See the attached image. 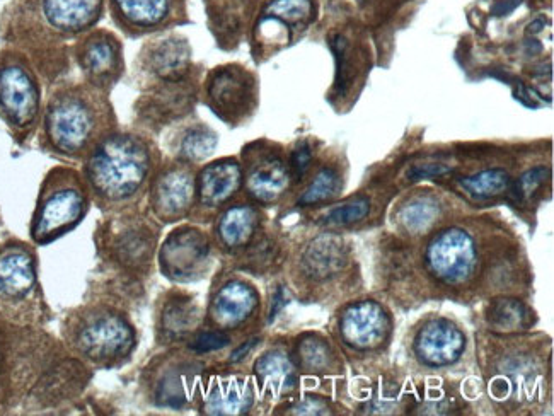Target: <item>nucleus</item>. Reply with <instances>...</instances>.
<instances>
[{
    "label": "nucleus",
    "instance_id": "11",
    "mask_svg": "<svg viewBox=\"0 0 554 416\" xmlns=\"http://www.w3.org/2000/svg\"><path fill=\"white\" fill-rule=\"evenodd\" d=\"M289 166L273 152L256 154L246 174L249 195L261 203L277 202L290 185Z\"/></svg>",
    "mask_w": 554,
    "mask_h": 416
},
{
    "label": "nucleus",
    "instance_id": "27",
    "mask_svg": "<svg viewBox=\"0 0 554 416\" xmlns=\"http://www.w3.org/2000/svg\"><path fill=\"white\" fill-rule=\"evenodd\" d=\"M198 311L188 299H174L162 314V328L171 336H183L197 324Z\"/></svg>",
    "mask_w": 554,
    "mask_h": 416
},
{
    "label": "nucleus",
    "instance_id": "30",
    "mask_svg": "<svg viewBox=\"0 0 554 416\" xmlns=\"http://www.w3.org/2000/svg\"><path fill=\"white\" fill-rule=\"evenodd\" d=\"M338 188H340L338 173L329 168L321 169L309 188L304 191L299 203L301 205H316V203L326 202L329 198L335 197Z\"/></svg>",
    "mask_w": 554,
    "mask_h": 416
},
{
    "label": "nucleus",
    "instance_id": "39",
    "mask_svg": "<svg viewBox=\"0 0 554 416\" xmlns=\"http://www.w3.org/2000/svg\"><path fill=\"white\" fill-rule=\"evenodd\" d=\"M294 413H297V415H324L328 411H326V405L323 401L311 398L302 401L301 405L295 406Z\"/></svg>",
    "mask_w": 554,
    "mask_h": 416
},
{
    "label": "nucleus",
    "instance_id": "37",
    "mask_svg": "<svg viewBox=\"0 0 554 416\" xmlns=\"http://www.w3.org/2000/svg\"><path fill=\"white\" fill-rule=\"evenodd\" d=\"M452 173L451 168L444 164H418L408 171L411 181L428 180V178H442L445 174Z\"/></svg>",
    "mask_w": 554,
    "mask_h": 416
},
{
    "label": "nucleus",
    "instance_id": "1",
    "mask_svg": "<svg viewBox=\"0 0 554 416\" xmlns=\"http://www.w3.org/2000/svg\"><path fill=\"white\" fill-rule=\"evenodd\" d=\"M151 157L142 140L111 135L99 142L87 164V178L99 197L118 202L132 197L144 185Z\"/></svg>",
    "mask_w": 554,
    "mask_h": 416
},
{
    "label": "nucleus",
    "instance_id": "20",
    "mask_svg": "<svg viewBox=\"0 0 554 416\" xmlns=\"http://www.w3.org/2000/svg\"><path fill=\"white\" fill-rule=\"evenodd\" d=\"M253 399L248 382L232 379L219 382L212 389L205 410L210 415H243L253 405Z\"/></svg>",
    "mask_w": 554,
    "mask_h": 416
},
{
    "label": "nucleus",
    "instance_id": "38",
    "mask_svg": "<svg viewBox=\"0 0 554 416\" xmlns=\"http://www.w3.org/2000/svg\"><path fill=\"white\" fill-rule=\"evenodd\" d=\"M312 154L309 145H301L299 149H295L292 154V173L301 178L302 174L306 173L309 164H311Z\"/></svg>",
    "mask_w": 554,
    "mask_h": 416
},
{
    "label": "nucleus",
    "instance_id": "21",
    "mask_svg": "<svg viewBox=\"0 0 554 416\" xmlns=\"http://www.w3.org/2000/svg\"><path fill=\"white\" fill-rule=\"evenodd\" d=\"M254 370L261 384L272 394L289 393L295 388V367L285 353H266L256 362Z\"/></svg>",
    "mask_w": 554,
    "mask_h": 416
},
{
    "label": "nucleus",
    "instance_id": "16",
    "mask_svg": "<svg viewBox=\"0 0 554 416\" xmlns=\"http://www.w3.org/2000/svg\"><path fill=\"white\" fill-rule=\"evenodd\" d=\"M258 306V294L251 285L231 282L215 295L212 318L222 328H236L253 314Z\"/></svg>",
    "mask_w": 554,
    "mask_h": 416
},
{
    "label": "nucleus",
    "instance_id": "19",
    "mask_svg": "<svg viewBox=\"0 0 554 416\" xmlns=\"http://www.w3.org/2000/svg\"><path fill=\"white\" fill-rule=\"evenodd\" d=\"M347 261V248L340 237L324 234L312 241L304 255L307 275L316 280H326L341 272Z\"/></svg>",
    "mask_w": 554,
    "mask_h": 416
},
{
    "label": "nucleus",
    "instance_id": "22",
    "mask_svg": "<svg viewBox=\"0 0 554 416\" xmlns=\"http://www.w3.org/2000/svg\"><path fill=\"white\" fill-rule=\"evenodd\" d=\"M256 226H258V215L254 212V208L246 205L229 208L219 222L220 239L229 248L244 246L253 237Z\"/></svg>",
    "mask_w": 554,
    "mask_h": 416
},
{
    "label": "nucleus",
    "instance_id": "17",
    "mask_svg": "<svg viewBox=\"0 0 554 416\" xmlns=\"http://www.w3.org/2000/svg\"><path fill=\"white\" fill-rule=\"evenodd\" d=\"M35 265L26 249L7 248L0 253V294L23 297L35 287Z\"/></svg>",
    "mask_w": 554,
    "mask_h": 416
},
{
    "label": "nucleus",
    "instance_id": "10",
    "mask_svg": "<svg viewBox=\"0 0 554 416\" xmlns=\"http://www.w3.org/2000/svg\"><path fill=\"white\" fill-rule=\"evenodd\" d=\"M464 347L466 338L462 331L447 319L430 321L415 340L418 359L432 367L454 364L464 352Z\"/></svg>",
    "mask_w": 554,
    "mask_h": 416
},
{
    "label": "nucleus",
    "instance_id": "40",
    "mask_svg": "<svg viewBox=\"0 0 554 416\" xmlns=\"http://www.w3.org/2000/svg\"><path fill=\"white\" fill-rule=\"evenodd\" d=\"M522 0H505V2H498L497 6L493 7V14L495 16H507L508 12L514 11L515 7L519 6Z\"/></svg>",
    "mask_w": 554,
    "mask_h": 416
},
{
    "label": "nucleus",
    "instance_id": "25",
    "mask_svg": "<svg viewBox=\"0 0 554 416\" xmlns=\"http://www.w3.org/2000/svg\"><path fill=\"white\" fill-rule=\"evenodd\" d=\"M439 203L430 197H418L399 210V222L411 234L427 232L439 217Z\"/></svg>",
    "mask_w": 554,
    "mask_h": 416
},
{
    "label": "nucleus",
    "instance_id": "12",
    "mask_svg": "<svg viewBox=\"0 0 554 416\" xmlns=\"http://www.w3.org/2000/svg\"><path fill=\"white\" fill-rule=\"evenodd\" d=\"M79 62L87 77L96 84L113 82L122 65L120 45L113 36L104 33L91 36L82 45Z\"/></svg>",
    "mask_w": 554,
    "mask_h": 416
},
{
    "label": "nucleus",
    "instance_id": "24",
    "mask_svg": "<svg viewBox=\"0 0 554 416\" xmlns=\"http://www.w3.org/2000/svg\"><path fill=\"white\" fill-rule=\"evenodd\" d=\"M459 185L476 200H488V198L500 197L508 191L512 180L505 169H486L474 176L464 178L459 181Z\"/></svg>",
    "mask_w": 554,
    "mask_h": 416
},
{
    "label": "nucleus",
    "instance_id": "42",
    "mask_svg": "<svg viewBox=\"0 0 554 416\" xmlns=\"http://www.w3.org/2000/svg\"><path fill=\"white\" fill-rule=\"evenodd\" d=\"M544 26H546V21H544L543 18L536 19L534 23L529 24V29H527V33H529V35H536V33H541Z\"/></svg>",
    "mask_w": 554,
    "mask_h": 416
},
{
    "label": "nucleus",
    "instance_id": "36",
    "mask_svg": "<svg viewBox=\"0 0 554 416\" xmlns=\"http://www.w3.org/2000/svg\"><path fill=\"white\" fill-rule=\"evenodd\" d=\"M229 345V336L220 333V331H208V333H202L198 336L197 340L191 343V348L195 352H214V350H220V348L227 347Z\"/></svg>",
    "mask_w": 554,
    "mask_h": 416
},
{
    "label": "nucleus",
    "instance_id": "6",
    "mask_svg": "<svg viewBox=\"0 0 554 416\" xmlns=\"http://www.w3.org/2000/svg\"><path fill=\"white\" fill-rule=\"evenodd\" d=\"M208 103L226 122H239L254 108L256 84L248 70L237 65L212 72L207 86Z\"/></svg>",
    "mask_w": 554,
    "mask_h": 416
},
{
    "label": "nucleus",
    "instance_id": "18",
    "mask_svg": "<svg viewBox=\"0 0 554 416\" xmlns=\"http://www.w3.org/2000/svg\"><path fill=\"white\" fill-rule=\"evenodd\" d=\"M103 0H43L48 23L67 33L89 28L99 18Z\"/></svg>",
    "mask_w": 554,
    "mask_h": 416
},
{
    "label": "nucleus",
    "instance_id": "28",
    "mask_svg": "<svg viewBox=\"0 0 554 416\" xmlns=\"http://www.w3.org/2000/svg\"><path fill=\"white\" fill-rule=\"evenodd\" d=\"M314 12L312 0H272L265 9V16H272L289 28L309 23Z\"/></svg>",
    "mask_w": 554,
    "mask_h": 416
},
{
    "label": "nucleus",
    "instance_id": "15",
    "mask_svg": "<svg viewBox=\"0 0 554 416\" xmlns=\"http://www.w3.org/2000/svg\"><path fill=\"white\" fill-rule=\"evenodd\" d=\"M243 180L241 166L232 159L208 164L198 178V197L205 207H219L239 190Z\"/></svg>",
    "mask_w": 554,
    "mask_h": 416
},
{
    "label": "nucleus",
    "instance_id": "9",
    "mask_svg": "<svg viewBox=\"0 0 554 416\" xmlns=\"http://www.w3.org/2000/svg\"><path fill=\"white\" fill-rule=\"evenodd\" d=\"M341 336L347 345L357 350H370L381 345L389 333V318L377 302L362 301L343 312Z\"/></svg>",
    "mask_w": 554,
    "mask_h": 416
},
{
    "label": "nucleus",
    "instance_id": "33",
    "mask_svg": "<svg viewBox=\"0 0 554 416\" xmlns=\"http://www.w3.org/2000/svg\"><path fill=\"white\" fill-rule=\"evenodd\" d=\"M149 249H151V246H149L147 236L142 237L139 232H127L118 241V255H120L122 261H128L133 265L147 256Z\"/></svg>",
    "mask_w": 554,
    "mask_h": 416
},
{
    "label": "nucleus",
    "instance_id": "3",
    "mask_svg": "<svg viewBox=\"0 0 554 416\" xmlns=\"http://www.w3.org/2000/svg\"><path fill=\"white\" fill-rule=\"evenodd\" d=\"M74 345L94 362H113L130 352L132 326L116 312L98 311L84 314L74 328Z\"/></svg>",
    "mask_w": 554,
    "mask_h": 416
},
{
    "label": "nucleus",
    "instance_id": "7",
    "mask_svg": "<svg viewBox=\"0 0 554 416\" xmlns=\"http://www.w3.org/2000/svg\"><path fill=\"white\" fill-rule=\"evenodd\" d=\"M38 87L19 64L0 67V111L16 127H26L38 113Z\"/></svg>",
    "mask_w": 554,
    "mask_h": 416
},
{
    "label": "nucleus",
    "instance_id": "35",
    "mask_svg": "<svg viewBox=\"0 0 554 416\" xmlns=\"http://www.w3.org/2000/svg\"><path fill=\"white\" fill-rule=\"evenodd\" d=\"M333 50L336 53V87L341 94L347 91L348 84H350V58H348L347 41L343 40L341 36H336L333 40Z\"/></svg>",
    "mask_w": 554,
    "mask_h": 416
},
{
    "label": "nucleus",
    "instance_id": "8",
    "mask_svg": "<svg viewBox=\"0 0 554 416\" xmlns=\"http://www.w3.org/2000/svg\"><path fill=\"white\" fill-rule=\"evenodd\" d=\"M208 258L207 239L195 229H181L169 237L161 251L162 270L174 280H193Z\"/></svg>",
    "mask_w": 554,
    "mask_h": 416
},
{
    "label": "nucleus",
    "instance_id": "34",
    "mask_svg": "<svg viewBox=\"0 0 554 416\" xmlns=\"http://www.w3.org/2000/svg\"><path fill=\"white\" fill-rule=\"evenodd\" d=\"M548 176L549 169L543 168V166L522 174L520 180L517 181V185H515V197H517V200H522V202L531 200L536 195V191L546 183Z\"/></svg>",
    "mask_w": 554,
    "mask_h": 416
},
{
    "label": "nucleus",
    "instance_id": "29",
    "mask_svg": "<svg viewBox=\"0 0 554 416\" xmlns=\"http://www.w3.org/2000/svg\"><path fill=\"white\" fill-rule=\"evenodd\" d=\"M217 147V135L205 127L191 128L181 140L179 154L186 161H202Z\"/></svg>",
    "mask_w": 554,
    "mask_h": 416
},
{
    "label": "nucleus",
    "instance_id": "23",
    "mask_svg": "<svg viewBox=\"0 0 554 416\" xmlns=\"http://www.w3.org/2000/svg\"><path fill=\"white\" fill-rule=\"evenodd\" d=\"M190 64V48L183 40H166L152 52L151 65L157 76L176 81Z\"/></svg>",
    "mask_w": 554,
    "mask_h": 416
},
{
    "label": "nucleus",
    "instance_id": "14",
    "mask_svg": "<svg viewBox=\"0 0 554 416\" xmlns=\"http://www.w3.org/2000/svg\"><path fill=\"white\" fill-rule=\"evenodd\" d=\"M179 0H111L116 19L128 29L151 31L173 18Z\"/></svg>",
    "mask_w": 554,
    "mask_h": 416
},
{
    "label": "nucleus",
    "instance_id": "41",
    "mask_svg": "<svg viewBox=\"0 0 554 416\" xmlns=\"http://www.w3.org/2000/svg\"><path fill=\"white\" fill-rule=\"evenodd\" d=\"M254 345H256V340H251L249 343H246V345L239 348V350H236L234 355L231 357V362H239V360L244 359V357H246V353H248Z\"/></svg>",
    "mask_w": 554,
    "mask_h": 416
},
{
    "label": "nucleus",
    "instance_id": "31",
    "mask_svg": "<svg viewBox=\"0 0 554 416\" xmlns=\"http://www.w3.org/2000/svg\"><path fill=\"white\" fill-rule=\"evenodd\" d=\"M299 360L301 365L306 370L311 372H321L326 370L331 364V350L323 340H319L316 336H309L299 343Z\"/></svg>",
    "mask_w": 554,
    "mask_h": 416
},
{
    "label": "nucleus",
    "instance_id": "32",
    "mask_svg": "<svg viewBox=\"0 0 554 416\" xmlns=\"http://www.w3.org/2000/svg\"><path fill=\"white\" fill-rule=\"evenodd\" d=\"M370 203L367 198H357L353 202L345 203L341 207H336L324 217V224L328 226H348L353 222L365 219L369 214Z\"/></svg>",
    "mask_w": 554,
    "mask_h": 416
},
{
    "label": "nucleus",
    "instance_id": "13",
    "mask_svg": "<svg viewBox=\"0 0 554 416\" xmlns=\"http://www.w3.org/2000/svg\"><path fill=\"white\" fill-rule=\"evenodd\" d=\"M195 183L186 169H171L162 174L152 191V202L157 214L174 219L185 214L193 202Z\"/></svg>",
    "mask_w": 554,
    "mask_h": 416
},
{
    "label": "nucleus",
    "instance_id": "26",
    "mask_svg": "<svg viewBox=\"0 0 554 416\" xmlns=\"http://www.w3.org/2000/svg\"><path fill=\"white\" fill-rule=\"evenodd\" d=\"M488 321L495 330H524L529 324V311L522 302L515 299H498L490 306Z\"/></svg>",
    "mask_w": 554,
    "mask_h": 416
},
{
    "label": "nucleus",
    "instance_id": "5",
    "mask_svg": "<svg viewBox=\"0 0 554 416\" xmlns=\"http://www.w3.org/2000/svg\"><path fill=\"white\" fill-rule=\"evenodd\" d=\"M427 263L433 275L445 284L466 282L478 263L473 237L457 227L445 229L428 246Z\"/></svg>",
    "mask_w": 554,
    "mask_h": 416
},
{
    "label": "nucleus",
    "instance_id": "4",
    "mask_svg": "<svg viewBox=\"0 0 554 416\" xmlns=\"http://www.w3.org/2000/svg\"><path fill=\"white\" fill-rule=\"evenodd\" d=\"M86 210V195L76 180H52L41 193L33 222L36 243H48L81 220Z\"/></svg>",
    "mask_w": 554,
    "mask_h": 416
},
{
    "label": "nucleus",
    "instance_id": "2",
    "mask_svg": "<svg viewBox=\"0 0 554 416\" xmlns=\"http://www.w3.org/2000/svg\"><path fill=\"white\" fill-rule=\"evenodd\" d=\"M103 111L96 99L82 91L57 96L48 108V137L58 151L65 154L82 152L99 132Z\"/></svg>",
    "mask_w": 554,
    "mask_h": 416
}]
</instances>
